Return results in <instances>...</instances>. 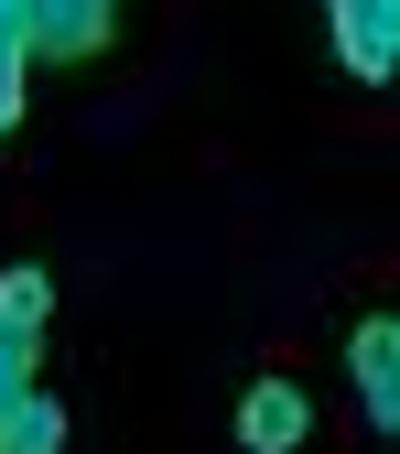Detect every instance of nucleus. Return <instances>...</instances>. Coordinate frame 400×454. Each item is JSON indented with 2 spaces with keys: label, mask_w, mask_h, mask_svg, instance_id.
<instances>
[{
  "label": "nucleus",
  "mask_w": 400,
  "mask_h": 454,
  "mask_svg": "<svg viewBox=\"0 0 400 454\" xmlns=\"http://www.w3.org/2000/svg\"><path fill=\"white\" fill-rule=\"evenodd\" d=\"M43 325H54V281H43V270H0V411L33 401Z\"/></svg>",
  "instance_id": "f257e3e1"
},
{
  "label": "nucleus",
  "mask_w": 400,
  "mask_h": 454,
  "mask_svg": "<svg viewBox=\"0 0 400 454\" xmlns=\"http://www.w3.org/2000/svg\"><path fill=\"white\" fill-rule=\"evenodd\" d=\"M335 66H347L357 87H389L400 76V0H335Z\"/></svg>",
  "instance_id": "f03ea898"
},
{
  "label": "nucleus",
  "mask_w": 400,
  "mask_h": 454,
  "mask_svg": "<svg viewBox=\"0 0 400 454\" xmlns=\"http://www.w3.org/2000/svg\"><path fill=\"white\" fill-rule=\"evenodd\" d=\"M347 379H357V401L379 433H400V314H368L347 335Z\"/></svg>",
  "instance_id": "7ed1b4c3"
},
{
  "label": "nucleus",
  "mask_w": 400,
  "mask_h": 454,
  "mask_svg": "<svg viewBox=\"0 0 400 454\" xmlns=\"http://www.w3.org/2000/svg\"><path fill=\"white\" fill-rule=\"evenodd\" d=\"M108 33H120V22H108L98 0H22V54H33V66H43V54H98Z\"/></svg>",
  "instance_id": "20e7f679"
},
{
  "label": "nucleus",
  "mask_w": 400,
  "mask_h": 454,
  "mask_svg": "<svg viewBox=\"0 0 400 454\" xmlns=\"http://www.w3.org/2000/svg\"><path fill=\"white\" fill-rule=\"evenodd\" d=\"M303 433H314V411H303L293 379H249V389H239V443H249V454H293Z\"/></svg>",
  "instance_id": "39448f33"
},
{
  "label": "nucleus",
  "mask_w": 400,
  "mask_h": 454,
  "mask_svg": "<svg viewBox=\"0 0 400 454\" xmlns=\"http://www.w3.org/2000/svg\"><path fill=\"white\" fill-rule=\"evenodd\" d=\"M0 454H66V411H54L43 389L12 401V411H0Z\"/></svg>",
  "instance_id": "423d86ee"
},
{
  "label": "nucleus",
  "mask_w": 400,
  "mask_h": 454,
  "mask_svg": "<svg viewBox=\"0 0 400 454\" xmlns=\"http://www.w3.org/2000/svg\"><path fill=\"white\" fill-rule=\"evenodd\" d=\"M22 76H33V54H22V0H0V141L22 130Z\"/></svg>",
  "instance_id": "0eeeda50"
}]
</instances>
